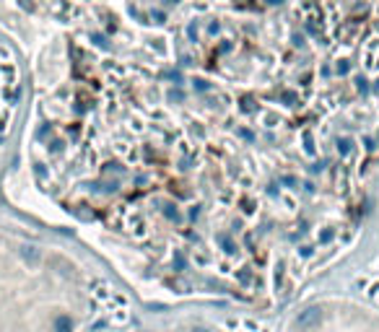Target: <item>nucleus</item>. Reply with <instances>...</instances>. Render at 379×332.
<instances>
[{
	"instance_id": "1",
	"label": "nucleus",
	"mask_w": 379,
	"mask_h": 332,
	"mask_svg": "<svg viewBox=\"0 0 379 332\" xmlns=\"http://www.w3.org/2000/svg\"><path fill=\"white\" fill-rule=\"evenodd\" d=\"M68 275L70 265L63 254L0 218V332H32L42 293Z\"/></svg>"
},
{
	"instance_id": "2",
	"label": "nucleus",
	"mask_w": 379,
	"mask_h": 332,
	"mask_svg": "<svg viewBox=\"0 0 379 332\" xmlns=\"http://www.w3.org/2000/svg\"><path fill=\"white\" fill-rule=\"evenodd\" d=\"M21 65L16 60V52L0 34V150L8 146L13 125H16V112L21 104Z\"/></svg>"
},
{
	"instance_id": "3",
	"label": "nucleus",
	"mask_w": 379,
	"mask_h": 332,
	"mask_svg": "<svg viewBox=\"0 0 379 332\" xmlns=\"http://www.w3.org/2000/svg\"><path fill=\"white\" fill-rule=\"evenodd\" d=\"M320 322H322V312L317 306H309L296 316V327L299 330H314V327H320Z\"/></svg>"
},
{
	"instance_id": "4",
	"label": "nucleus",
	"mask_w": 379,
	"mask_h": 332,
	"mask_svg": "<svg viewBox=\"0 0 379 332\" xmlns=\"http://www.w3.org/2000/svg\"><path fill=\"white\" fill-rule=\"evenodd\" d=\"M192 332H210V330H206V327H198V330H192Z\"/></svg>"
},
{
	"instance_id": "5",
	"label": "nucleus",
	"mask_w": 379,
	"mask_h": 332,
	"mask_svg": "<svg viewBox=\"0 0 379 332\" xmlns=\"http://www.w3.org/2000/svg\"><path fill=\"white\" fill-rule=\"evenodd\" d=\"M377 91H379V81H377Z\"/></svg>"
}]
</instances>
